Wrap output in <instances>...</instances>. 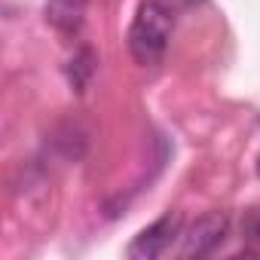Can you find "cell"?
Instances as JSON below:
<instances>
[{
	"label": "cell",
	"instance_id": "cell-2",
	"mask_svg": "<svg viewBox=\"0 0 260 260\" xmlns=\"http://www.w3.org/2000/svg\"><path fill=\"white\" fill-rule=\"evenodd\" d=\"M181 214L178 211H169V214H162L159 220H153L150 226H144L135 239H132V245H128V257L132 260H156V257H162L169 248H172V242L175 239H181Z\"/></svg>",
	"mask_w": 260,
	"mask_h": 260
},
{
	"label": "cell",
	"instance_id": "cell-4",
	"mask_svg": "<svg viewBox=\"0 0 260 260\" xmlns=\"http://www.w3.org/2000/svg\"><path fill=\"white\" fill-rule=\"evenodd\" d=\"M46 22L64 37L80 34V28L86 22V0H49L46 4Z\"/></svg>",
	"mask_w": 260,
	"mask_h": 260
},
{
	"label": "cell",
	"instance_id": "cell-5",
	"mask_svg": "<svg viewBox=\"0 0 260 260\" xmlns=\"http://www.w3.org/2000/svg\"><path fill=\"white\" fill-rule=\"evenodd\" d=\"M242 236L254 245H260V208H251L242 220Z\"/></svg>",
	"mask_w": 260,
	"mask_h": 260
},
{
	"label": "cell",
	"instance_id": "cell-6",
	"mask_svg": "<svg viewBox=\"0 0 260 260\" xmlns=\"http://www.w3.org/2000/svg\"><path fill=\"white\" fill-rule=\"evenodd\" d=\"M257 172H260V162H257Z\"/></svg>",
	"mask_w": 260,
	"mask_h": 260
},
{
	"label": "cell",
	"instance_id": "cell-3",
	"mask_svg": "<svg viewBox=\"0 0 260 260\" xmlns=\"http://www.w3.org/2000/svg\"><path fill=\"white\" fill-rule=\"evenodd\" d=\"M226 233H230V217L226 214L211 211V214L199 217L196 223H190L187 233H181V257H187V260L196 257L199 260V257L214 254L223 245Z\"/></svg>",
	"mask_w": 260,
	"mask_h": 260
},
{
	"label": "cell",
	"instance_id": "cell-1",
	"mask_svg": "<svg viewBox=\"0 0 260 260\" xmlns=\"http://www.w3.org/2000/svg\"><path fill=\"white\" fill-rule=\"evenodd\" d=\"M172 31H175V10L169 7V0H141L125 37L128 55L135 58V64L141 68L159 64L169 52Z\"/></svg>",
	"mask_w": 260,
	"mask_h": 260
}]
</instances>
